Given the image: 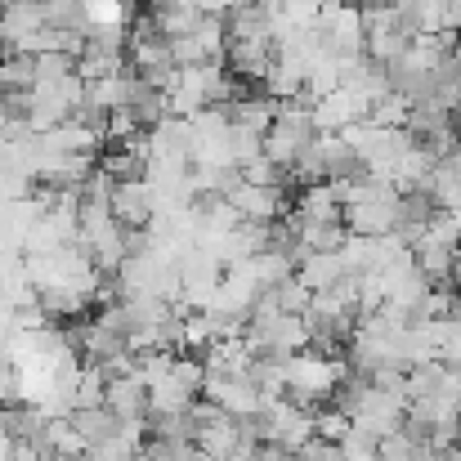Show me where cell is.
Returning a JSON list of instances; mask_svg holds the SVG:
<instances>
[{
    "mask_svg": "<svg viewBox=\"0 0 461 461\" xmlns=\"http://www.w3.org/2000/svg\"><path fill=\"white\" fill-rule=\"evenodd\" d=\"M242 340L251 345V354H301L309 349V327L301 313H283L269 296H260V305L251 309L247 327H242Z\"/></svg>",
    "mask_w": 461,
    "mask_h": 461,
    "instance_id": "obj_1",
    "label": "cell"
},
{
    "mask_svg": "<svg viewBox=\"0 0 461 461\" xmlns=\"http://www.w3.org/2000/svg\"><path fill=\"white\" fill-rule=\"evenodd\" d=\"M340 376H345V363H340V358H327V354H318V349H301V354L287 358V381H283V390L292 394V403L305 408V403L331 399L336 385H340Z\"/></svg>",
    "mask_w": 461,
    "mask_h": 461,
    "instance_id": "obj_2",
    "label": "cell"
},
{
    "mask_svg": "<svg viewBox=\"0 0 461 461\" xmlns=\"http://www.w3.org/2000/svg\"><path fill=\"white\" fill-rule=\"evenodd\" d=\"M403 421H408V403H403V399H394V394L376 390L372 381H363V385H358V399H354V408H349V430H354V435H363V439L381 444V439L399 435V430H403Z\"/></svg>",
    "mask_w": 461,
    "mask_h": 461,
    "instance_id": "obj_3",
    "label": "cell"
},
{
    "mask_svg": "<svg viewBox=\"0 0 461 461\" xmlns=\"http://www.w3.org/2000/svg\"><path fill=\"white\" fill-rule=\"evenodd\" d=\"M256 430H260V444L283 448V453H301L313 439V412L292 399H269L256 412Z\"/></svg>",
    "mask_w": 461,
    "mask_h": 461,
    "instance_id": "obj_4",
    "label": "cell"
},
{
    "mask_svg": "<svg viewBox=\"0 0 461 461\" xmlns=\"http://www.w3.org/2000/svg\"><path fill=\"white\" fill-rule=\"evenodd\" d=\"M318 41L322 50H331L336 59H358L363 54V14L358 9H345V5H322L318 9Z\"/></svg>",
    "mask_w": 461,
    "mask_h": 461,
    "instance_id": "obj_5",
    "label": "cell"
},
{
    "mask_svg": "<svg viewBox=\"0 0 461 461\" xmlns=\"http://www.w3.org/2000/svg\"><path fill=\"white\" fill-rule=\"evenodd\" d=\"M224 202L238 211V220L247 224H269V220H283L287 215V197H283V184H233L224 193Z\"/></svg>",
    "mask_w": 461,
    "mask_h": 461,
    "instance_id": "obj_6",
    "label": "cell"
},
{
    "mask_svg": "<svg viewBox=\"0 0 461 461\" xmlns=\"http://www.w3.org/2000/svg\"><path fill=\"white\" fill-rule=\"evenodd\" d=\"M202 394H206V403L211 408H220V412H229V417H256L260 408H265V399H260V390L251 385V376H206L202 381Z\"/></svg>",
    "mask_w": 461,
    "mask_h": 461,
    "instance_id": "obj_7",
    "label": "cell"
},
{
    "mask_svg": "<svg viewBox=\"0 0 461 461\" xmlns=\"http://www.w3.org/2000/svg\"><path fill=\"white\" fill-rule=\"evenodd\" d=\"M108 211H113V220H117L126 233H144V229L153 224V197H149V184H144V179H122V184H113Z\"/></svg>",
    "mask_w": 461,
    "mask_h": 461,
    "instance_id": "obj_8",
    "label": "cell"
},
{
    "mask_svg": "<svg viewBox=\"0 0 461 461\" xmlns=\"http://www.w3.org/2000/svg\"><path fill=\"white\" fill-rule=\"evenodd\" d=\"M340 90L354 95L363 108H372V104H381V99L390 95V77H385V68H381L376 59L358 54V59H345V68H340Z\"/></svg>",
    "mask_w": 461,
    "mask_h": 461,
    "instance_id": "obj_9",
    "label": "cell"
},
{
    "mask_svg": "<svg viewBox=\"0 0 461 461\" xmlns=\"http://www.w3.org/2000/svg\"><path fill=\"white\" fill-rule=\"evenodd\" d=\"M104 408H108L117 421H144V417H149V385L140 381V372L113 376V381L104 385Z\"/></svg>",
    "mask_w": 461,
    "mask_h": 461,
    "instance_id": "obj_10",
    "label": "cell"
},
{
    "mask_svg": "<svg viewBox=\"0 0 461 461\" xmlns=\"http://www.w3.org/2000/svg\"><path fill=\"white\" fill-rule=\"evenodd\" d=\"M363 117H367V108L354 95H345V90H331V95L313 99V131L318 135H340L345 126H354Z\"/></svg>",
    "mask_w": 461,
    "mask_h": 461,
    "instance_id": "obj_11",
    "label": "cell"
},
{
    "mask_svg": "<svg viewBox=\"0 0 461 461\" xmlns=\"http://www.w3.org/2000/svg\"><path fill=\"white\" fill-rule=\"evenodd\" d=\"M251 345L242 336H220L206 354H202V367L206 376H247L251 372Z\"/></svg>",
    "mask_w": 461,
    "mask_h": 461,
    "instance_id": "obj_12",
    "label": "cell"
},
{
    "mask_svg": "<svg viewBox=\"0 0 461 461\" xmlns=\"http://www.w3.org/2000/svg\"><path fill=\"white\" fill-rule=\"evenodd\" d=\"M224 117H229V126H238V131L265 135V131L274 126V117H278V104H274L269 95H238V99L224 104Z\"/></svg>",
    "mask_w": 461,
    "mask_h": 461,
    "instance_id": "obj_13",
    "label": "cell"
},
{
    "mask_svg": "<svg viewBox=\"0 0 461 461\" xmlns=\"http://www.w3.org/2000/svg\"><path fill=\"white\" fill-rule=\"evenodd\" d=\"M296 278L305 283V292H327V287H336L340 278H349L345 274V260H340V251H309L296 260Z\"/></svg>",
    "mask_w": 461,
    "mask_h": 461,
    "instance_id": "obj_14",
    "label": "cell"
},
{
    "mask_svg": "<svg viewBox=\"0 0 461 461\" xmlns=\"http://www.w3.org/2000/svg\"><path fill=\"white\" fill-rule=\"evenodd\" d=\"M435 220V206H430V197L426 193H403L399 197V215H394V238L412 251L417 247V238L426 233V224Z\"/></svg>",
    "mask_w": 461,
    "mask_h": 461,
    "instance_id": "obj_15",
    "label": "cell"
},
{
    "mask_svg": "<svg viewBox=\"0 0 461 461\" xmlns=\"http://www.w3.org/2000/svg\"><path fill=\"white\" fill-rule=\"evenodd\" d=\"M224 59H229V72L233 77H265L269 63H274V45L269 41H229L224 45Z\"/></svg>",
    "mask_w": 461,
    "mask_h": 461,
    "instance_id": "obj_16",
    "label": "cell"
},
{
    "mask_svg": "<svg viewBox=\"0 0 461 461\" xmlns=\"http://www.w3.org/2000/svg\"><path fill=\"white\" fill-rule=\"evenodd\" d=\"M45 18H41V0H18V5H5L0 9V45H18L27 41L32 32H41Z\"/></svg>",
    "mask_w": 461,
    "mask_h": 461,
    "instance_id": "obj_17",
    "label": "cell"
},
{
    "mask_svg": "<svg viewBox=\"0 0 461 461\" xmlns=\"http://www.w3.org/2000/svg\"><path fill=\"white\" fill-rule=\"evenodd\" d=\"M197 9L188 5V0H153V14H149V23L157 27V36H166V41H179V36H188L193 27H197Z\"/></svg>",
    "mask_w": 461,
    "mask_h": 461,
    "instance_id": "obj_18",
    "label": "cell"
},
{
    "mask_svg": "<svg viewBox=\"0 0 461 461\" xmlns=\"http://www.w3.org/2000/svg\"><path fill=\"white\" fill-rule=\"evenodd\" d=\"M426 197H430V206L444 211V215H457L461 211V175L444 157H439V166H435V175H430V184H426Z\"/></svg>",
    "mask_w": 461,
    "mask_h": 461,
    "instance_id": "obj_19",
    "label": "cell"
},
{
    "mask_svg": "<svg viewBox=\"0 0 461 461\" xmlns=\"http://www.w3.org/2000/svg\"><path fill=\"white\" fill-rule=\"evenodd\" d=\"M41 453H50V457H68V461H86V444H81L72 417H54V421L45 426Z\"/></svg>",
    "mask_w": 461,
    "mask_h": 461,
    "instance_id": "obj_20",
    "label": "cell"
},
{
    "mask_svg": "<svg viewBox=\"0 0 461 461\" xmlns=\"http://www.w3.org/2000/svg\"><path fill=\"white\" fill-rule=\"evenodd\" d=\"M301 220L309 224H340V202L331 197V188L327 184H305V193H301V211H296Z\"/></svg>",
    "mask_w": 461,
    "mask_h": 461,
    "instance_id": "obj_21",
    "label": "cell"
},
{
    "mask_svg": "<svg viewBox=\"0 0 461 461\" xmlns=\"http://www.w3.org/2000/svg\"><path fill=\"white\" fill-rule=\"evenodd\" d=\"M72 426H77V435H81V444H86V453H90V448H99L104 439H113L117 417H113L108 408H77V412H72Z\"/></svg>",
    "mask_w": 461,
    "mask_h": 461,
    "instance_id": "obj_22",
    "label": "cell"
},
{
    "mask_svg": "<svg viewBox=\"0 0 461 461\" xmlns=\"http://www.w3.org/2000/svg\"><path fill=\"white\" fill-rule=\"evenodd\" d=\"M104 372L99 367H90V363H81L77 367V385H72V412L77 408H104Z\"/></svg>",
    "mask_w": 461,
    "mask_h": 461,
    "instance_id": "obj_23",
    "label": "cell"
},
{
    "mask_svg": "<svg viewBox=\"0 0 461 461\" xmlns=\"http://www.w3.org/2000/svg\"><path fill=\"white\" fill-rule=\"evenodd\" d=\"M90 32H122L126 23V0H81Z\"/></svg>",
    "mask_w": 461,
    "mask_h": 461,
    "instance_id": "obj_24",
    "label": "cell"
},
{
    "mask_svg": "<svg viewBox=\"0 0 461 461\" xmlns=\"http://www.w3.org/2000/svg\"><path fill=\"white\" fill-rule=\"evenodd\" d=\"M32 68H36V86H45V81H63V77H72V72H77V54L50 50V54H36V59H32Z\"/></svg>",
    "mask_w": 461,
    "mask_h": 461,
    "instance_id": "obj_25",
    "label": "cell"
},
{
    "mask_svg": "<svg viewBox=\"0 0 461 461\" xmlns=\"http://www.w3.org/2000/svg\"><path fill=\"white\" fill-rule=\"evenodd\" d=\"M265 296H269L274 305L283 309V313H301V318L309 313V292H305V283H301L296 274H292L287 283H278L274 292H265Z\"/></svg>",
    "mask_w": 461,
    "mask_h": 461,
    "instance_id": "obj_26",
    "label": "cell"
},
{
    "mask_svg": "<svg viewBox=\"0 0 461 461\" xmlns=\"http://www.w3.org/2000/svg\"><path fill=\"white\" fill-rule=\"evenodd\" d=\"M278 175H283V170H278V166H274L265 153L256 157V161H247V166L238 170V179H242V184H278Z\"/></svg>",
    "mask_w": 461,
    "mask_h": 461,
    "instance_id": "obj_27",
    "label": "cell"
},
{
    "mask_svg": "<svg viewBox=\"0 0 461 461\" xmlns=\"http://www.w3.org/2000/svg\"><path fill=\"white\" fill-rule=\"evenodd\" d=\"M140 461H197V448H175V444H144Z\"/></svg>",
    "mask_w": 461,
    "mask_h": 461,
    "instance_id": "obj_28",
    "label": "cell"
},
{
    "mask_svg": "<svg viewBox=\"0 0 461 461\" xmlns=\"http://www.w3.org/2000/svg\"><path fill=\"white\" fill-rule=\"evenodd\" d=\"M444 161H448V166H453V170H457V175H461V144H457V149H453V153H448V157H444Z\"/></svg>",
    "mask_w": 461,
    "mask_h": 461,
    "instance_id": "obj_29",
    "label": "cell"
},
{
    "mask_svg": "<svg viewBox=\"0 0 461 461\" xmlns=\"http://www.w3.org/2000/svg\"><path fill=\"white\" fill-rule=\"evenodd\" d=\"M453 68H457V77H461V45L453 50Z\"/></svg>",
    "mask_w": 461,
    "mask_h": 461,
    "instance_id": "obj_30",
    "label": "cell"
},
{
    "mask_svg": "<svg viewBox=\"0 0 461 461\" xmlns=\"http://www.w3.org/2000/svg\"><path fill=\"white\" fill-rule=\"evenodd\" d=\"M453 274H457V283H461V260H457V269H453Z\"/></svg>",
    "mask_w": 461,
    "mask_h": 461,
    "instance_id": "obj_31",
    "label": "cell"
}]
</instances>
